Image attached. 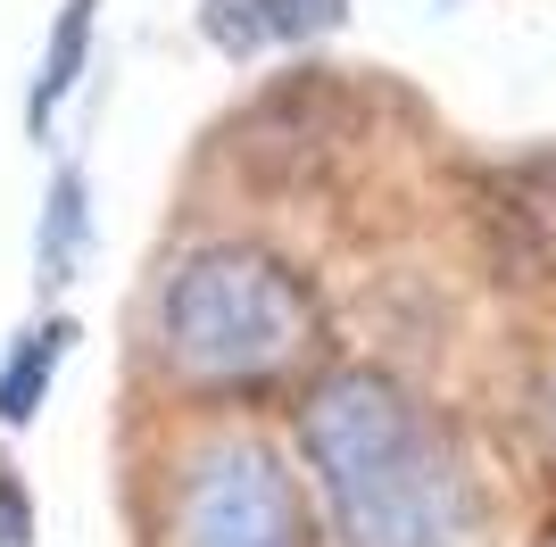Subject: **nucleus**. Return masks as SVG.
<instances>
[{"label": "nucleus", "mask_w": 556, "mask_h": 547, "mask_svg": "<svg viewBox=\"0 0 556 547\" xmlns=\"http://www.w3.org/2000/svg\"><path fill=\"white\" fill-rule=\"evenodd\" d=\"M67 348H75L67 316H42V323H25L17 341H9V357H0V432H34V423H42V398L59 390Z\"/></svg>", "instance_id": "6"}, {"label": "nucleus", "mask_w": 556, "mask_h": 547, "mask_svg": "<svg viewBox=\"0 0 556 547\" xmlns=\"http://www.w3.org/2000/svg\"><path fill=\"white\" fill-rule=\"evenodd\" d=\"M34 531H42L34 489H25V473H9V465H0V547H34Z\"/></svg>", "instance_id": "10"}, {"label": "nucleus", "mask_w": 556, "mask_h": 547, "mask_svg": "<svg viewBox=\"0 0 556 547\" xmlns=\"http://www.w3.org/2000/svg\"><path fill=\"white\" fill-rule=\"evenodd\" d=\"M325 341V307L291 257L266 241H200L159 274L150 348L200 398H257L300 382Z\"/></svg>", "instance_id": "2"}, {"label": "nucleus", "mask_w": 556, "mask_h": 547, "mask_svg": "<svg viewBox=\"0 0 556 547\" xmlns=\"http://www.w3.org/2000/svg\"><path fill=\"white\" fill-rule=\"evenodd\" d=\"M200 42L216 59H232V67H250L257 50L275 42L266 34V0H200Z\"/></svg>", "instance_id": "8"}, {"label": "nucleus", "mask_w": 556, "mask_h": 547, "mask_svg": "<svg viewBox=\"0 0 556 547\" xmlns=\"http://www.w3.org/2000/svg\"><path fill=\"white\" fill-rule=\"evenodd\" d=\"M166 547H316V514L282 448L257 432H216L175 465Z\"/></svg>", "instance_id": "3"}, {"label": "nucleus", "mask_w": 556, "mask_h": 547, "mask_svg": "<svg viewBox=\"0 0 556 547\" xmlns=\"http://www.w3.org/2000/svg\"><path fill=\"white\" fill-rule=\"evenodd\" d=\"M300 465L341 547H473L482 489L457 440L391 365H325L291 407Z\"/></svg>", "instance_id": "1"}, {"label": "nucleus", "mask_w": 556, "mask_h": 547, "mask_svg": "<svg viewBox=\"0 0 556 547\" xmlns=\"http://www.w3.org/2000/svg\"><path fill=\"white\" fill-rule=\"evenodd\" d=\"M540 547H556V523H548V539H540Z\"/></svg>", "instance_id": "11"}, {"label": "nucleus", "mask_w": 556, "mask_h": 547, "mask_svg": "<svg viewBox=\"0 0 556 547\" xmlns=\"http://www.w3.org/2000/svg\"><path fill=\"white\" fill-rule=\"evenodd\" d=\"M349 25V0H266V34L275 42H325Z\"/></svg>", "instance_id": "9"}, {"label": "nucleus", "mask_w": 556, "mask_h": 547, "mask_svg": "<svg viewBox=\"0 0 556 547\" xmlns=\"http://www.w3.org/2000/svg\"><path fill=\"white\" fill-rule=\"evenodd\" d=\"M84 241H92V182H84V166H59L42 191V216H34V282L67 291L84 266Z\"/></svg>", "instance_id": "7"}, {"label": "nucleus", "mask_w": 556, "mask_h": 547, "mask_svg": "<svg viewBox=\"0 0 556 547\" xmlns=\"http://www.w3.org/2000/svg\"><path fill=\"white\" fill-rule=\"evenodd\" d=\"M92 25H100V0H59V17L42 34V59H34V84H25V133L50 141L59 109L75 100L84 67H92Z\"/></svg>", "instance_id": "5"}, {"label": "nucleus", "mask_w": 556, "mask_h": 547, "mask_svg": "<svg viewBox=\"0 0 556 547\" xmlns=\"http://www.w3.org/2000/svg\"><path fill=\"white\" fill-rule=\"evenodd\" d=\"M490 250L498 266H515V282H548L556 274V158H532V166H507L490 182Z\"/></svg>", "instance_id": "4"}]
</instances>
